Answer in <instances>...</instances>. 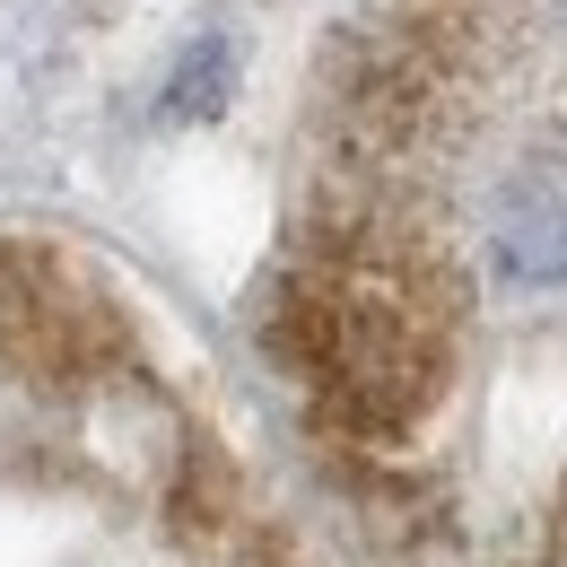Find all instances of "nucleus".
Wrapping results in <instances>:
<instances>
[{"label":"nucleus","instance_id":"nucleus-2","mask_svg":"<svg viewBox=\"0 0 567 567\" xmlns=\"http://www.w3.org/2000/svg\"><path fill=\"white\" fill-rule=\"evenodd\" d=\"M524 567H567V497H559V515L542 524V542H533V559Z\"/></svg>","mask_w":567,"mask_h":567},{"label":"nucleus","instance_id":"nucleus-1","mask_svg":"<svg viewBox=\"0 0 567 567\" xmlns=\"http://www.w3.org/2000/svg\"><path fill=\"white\" fill-rule=\"evenodd\" d=\"M0 567H297L132 297L35 236H0Z\"/></svg>","mask_w":567,"mask_h":567}]
</instances>
